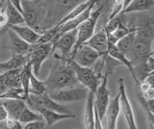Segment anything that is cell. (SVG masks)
I'll use <instances>...</instances> for the list:
<instances>
[{
    "mask_svg": "<svg viewBox=\"0 0 154 129\" xmlns=\"http://www.w3.org/2000/svg\"><path fill=\"white\" fill-rule=\"evenodd\" d=\"M45 84L47 92H49V91H57L72 87L79 83L70 64L65 61L58 60L57 63L51 68L49 74L45 80Z\"/></svg>",
    "mask_w": 154,
    "mask_h": 129,
    "instance_id": "obj_1",
    "label": "cell"
},
{
    "mask_svg": "<svg viewBox=\"0 0 154 129\" xmlns=\"http://www.w3.org/2000/svg\"><path fill=\"white\" fill-rule=\"evenodd\" d=\"M154 39L153 30L150 26L137 28L136 38L129 59L133 66L142 62H146L151 55V45Z\"/></svg>",
    "mask_w": 154,
    "mask_h": 129,
    "instance_id": "obj_2",
    "label": "cell"
},
{
    "mask_svg": "<svg viewBox=\"0 0 154 129\" xmlns=\"http://www.w3.org/2000/svg\"><path fill=\"white\" fill-rule=\"evenodd\" d=\"M102 9H103L102 7H99L98 9L93 11L91 14V16L77 27L76 41H75L73 48H72L69 63L72 60V57L75 54L76 50L78 49L82 45H84L85 42L94 34L96 24H97V21L101 17V14H102Z\"/></svg>",
    "mask_w": 154,
    "mask_h": 129,
    "instance_id": "obj_3",
    "label": "cell"
},
{
    "mask_svg": "<svg viewBox=\"0 0 154 129\" xmlns=\"http://www.w3.org/2000/svg\"><path fill=\"white\" fill-rule=\"evenodd\" d=\"M77 38V28L59 36L52 41V54L57 60L69 63L71 51Z\"/></svg>",
    "mask_w": 154,
    "mask_h": 129,
    "instance_id": "obj_4",
    "label": "cell"
},
{
    "mask_svg": "<svg viewBox=\"0 0 154 129\" xmlns=\"http://www.w3.org/2000/svg\"><path fill=\"white\" fill-rule=\"evenodd\" d=\"M49 97L59 103H71L75 101L86 99L88 97L89 90L83 85H75L72 87L57 90V91H49L47 92Z\"/></svg>",
    "mask_w": 154,
    "mask_h": 129,
    "instance_id": "obj_5",
    "label": "cell"
},
{
    "mask_svg": "<svg viewBox=\"0 0 154 129\" xmlns=\"http://www.w3.org/2000/svg\"><path fill=\"white\" fill-rule=\"evenodd\" d=\"M52 54V42H42V44L32 45L28 51L27 58L28 63L32 66L33 73L35 75L40 74L41 68L48 57Z\"/></svg>",
    "mask_w": 154,
    "mask_h": 129,
    "instance_id": "obj_6",
    "label": "cell"
},
{
    "mask_svg": "<svg viewBox=\"0 0 154 129\" xmlns=\"http://www.w3.org/2000/svg\"><path fill=\"white\" fill-rule=\"evenodd\" d=\"M69 64L74 70V73L78 83L85 86L89 91L95 92V90L97 89L101 81V78L96 74L94 69L91 66H80L73 60H71L69 62Z\"/></svg>",
    "mask_w": 154,
    "mask_h": 129,
    "instance_id": "obj_7",
    "label": "cell"
},
{
    "mask_svg": "<svg viewBox=\"0 0 154 129\" xmlns=\"http://www.w3.org/2000/svg\"><path fill=\"white\" fill-rule=\"evenodd\" d=\"M108 75L104 74L101 78V81L97 89L94 92V108L96 110L101 121H103L106 109L110 101V91L108 89Z\"/></svg>",
    "mask_w": 154,
    "mask_h": 129,
    "instance_id": "obj_8",
    "label": "cell"
},
{
    "mask_svg": "<svg viewBox=\"0 0 154 129\" xmlns=\"http://www.w3.org/2000/svg\"><path fill=\"white\" fill-rule=\"evenodd\" d=\"M118 84H119V93L120 111L122 112L125 119H126L128 128L137 129L138 126L136 123V119H135V115L132 109V105L130 103V100L127 97L126 88H125V83L122 77L119 78Z\"/></svg>",
    "mask_w": 154,
    "mask_h": 129,
    "instance_id": "obj_9",
    "label": "cell"
},
{
    "mask_svg": "<svg viewBox=\"0 0 154 129\" xmlns=\"http://www.w3.org/2000/svg\"><path fill=\"white\" fill-rule=\"evenodd\" d=\"M100 57L101 55L97 51L84 44L76 50L75 54L72 57V60L80 66H93Z\"/></svg>",
    "mask_w": 154,
    "mask_h": 129,
    "instance_id": "obj_10",
    "label": "cell"
},
{
    "mask_svg": "<svg viewBox=\"0 0 154 129\" xmlns=\"http://www.w3.org/2000/svg\"><path fill=\"white\" fill-rule=\"evenodd\" d=\"M85 45H89L91 48L96 50L101 56L108 54L109 41L107 37V33H106L104 28L94 33V34L85 42Z\"/></svg>",
    "mask_w": 154,
    "mask_h": 129,
    "instance_id": "obj_11",
    "label": "cell"
},
{
    "mask_svg": "<svg viewBox=\"0 0 154 129\" xmlns=\"http://www.w3.org/2000/svg\"><path fill=\"white\" fill-rule=\"evenodd\" d=\"M7 33L9 38V45L11 50V55H27L31 45L23 41L16 32L11 28L7 27Z\"/></svg>",
    "mask_w": 154,
    "mask_h": 129,
    "instance_id": "obj_12",
    "label": "cell"
},
{
    "mask_svg": "<svg viewBox=\"0 0 154 129\" xmlns=\"http://www.w3.org/2000/svg\"><path fill=\"white\" fill-rule=\"evenodd\" d=\"M35 111L40 113L43 119L46 122V126H52L54 125L55 123L65 121V119H69V118H75L76 116L71 113H60L54 111V110H50V109H46L43 107H38L35 109Z\"/></svg>",
    "mask_w": 154,
    "mask_h": 129,
    "instance_id": "obj_13",
    "label": "cell"
},
{
    "mask_svg": "<svg viewBox=\"0 0 154 129\" xmlns=\"http://www.w3.org/2000/svg\"><path fill=\"white\" fill-rule=\"evenodd\" d=\"M28 5L25 3V1L22 0V7H23V17L25 20V24L30 26L34 29H38V25H40L41 20V9L37 7L36 5H32L31 1L27 0ZM38 31V30H37Z\"/></svg>",
    "mask_w": 154,
    "mask_h": 129,
    "instance_id": "obj_14",
    "label": "cell"
},
{
    "mask_svg": "<svg viewBox=\"0 0 154 129\" xmlns=\"http://www.w3.org/2000/svg\"><path fill=\"white\" fill-rule=\"evenodd\" d=\"M120 113V104H119V93L115 97L110 99L109 104L106 109L104 118L107 121V128L116 129L117 128L118 118Z\"/></svg>",
    "mask_w": 154,
    "mask_h": 129,
    "instance_id": "obj_15",
    "label": "cell"
},
{
    "mask_svg": "<svg viewBox=\"0 0 154 129\" xmlns=\"http://www.w3.org/2000/svg\"><path fill=\"white\" fill-rule=\"evenodd\" d=\"M9 28H11L13 31H14L21 38L23 41H25L28 42L29 45H35L38 42V41L40 40V38L42 36V33L37 31L34 28L28 26L27 24H18V25H12L8 26Z\"/></svg>",
    "mask_w": 154,
    "mask_h": 129,
    "instance_id": "obj_16",
    "label": "cell"
},
{
    "mask_svg": "<svg viewBox=\"0 0 154 129\" xmlns=\"http://www.w3.org/2000/svg\"><path fill=\"white\" fill-rule=\"evenodd\" d=\"M108 54L110 56H112L113 58H115L116 60L119 61L120 63H122V65L126 66V68L129 69L130 73H131V76H132V78L134 79L135 83H136L137 86H138L140 84V82H139V80L137 79L136 75H135L134 66H133L132 62L130 61V59L128 58V57L124 53H122V52L117 47V45H114V44H110V42H109V47H108Z\"/></svg>",
    "mask_w": 154,
    "mask_h": 129,
    "instance_id": "obj_17",
    "label": "cell"
},
{
    "mask_svg": "<svg viewBox=\"0 0 154 129\" xmlns=\"http://www.w3.org/2000/svg\"><path fill=\"white\" fill-rule=\"evenodd\" d=\"M1 102L5 109L7 110L9 117L16 119L19 118V116H20L23 109L27 106V104L24 100L16 98H3L1 99Z\"/></svg>",
    "mask_w": 154,
    "mask_h": 129,
    "instance_id": "obj_18",
    "label": "cell"
},
{
    "mask_svg": "<svg viewBox=\"0 0 154 129\" xmlns=\"http://www.w3.org/2000/svg\"><path fill=\"white\" fill-rule=\"evenodd\" d=\"M154 9V0H132L120 13V15H126L137 12H144Z\"/></svg>",
    "mask_w": 154,
    "mask_h": 129,
    "instance_id": "obj_19",
    "label": "cell"
},
{
    "mask_svg": "<svg viewBox=\"0 0 154 129\" xmlns=\"http://www.w3.org/2000/svg\"><path fill=\"white\" fill-rule=\"evenodd\" d=\"M27 55H12L8 61L0 63V74L8 70L22 69L27 64Z\"/></svg>",
    "mask_w": 154,
    "mask_h": 129,
    "instance_id": "obj_20",
    "label": "cell"
},
{
    "mask_svg": "<svg viewBox=\"0 0 154 129\" xmlns=\"http://www.w3.org/2000/svg\"><path fill=\"white\" fill-rule=\"evenodd\" d=\"M85 108V126L88 129H94V92L89 91L88 97L86 98Z\"/></svg>",
    "mask_w": 154,
    "mask_h": 129,
    "instance_id": "obj_21",
    "label": "cell"
},
{
    "mask_svg": "<svg viewBox=\"0 0 154 129\" xmlns=\"http://www.w3.org/2000/svg\"><path fill=\"white\" fill-rule=\"evenodd\" d=\"M6 1H7V4H6V9H5V13H6L7 18H8L6 27L12 26V25L25 24V20H24L22 14L13 5L10 0H6Z\"/></svg>",
    "mask_w": 154,
    "mask_h": 129,
    "instance_id": "obj_22",
    "label": "cell"
},
{
    "mask_svg": "<svg viewBox=\"0 0 154 129\" xmlns=\"http://www.w3.org/2000/svg\"><path fill=\"white\" fill-rule=\"evenodd\" d=\"M136 31H137V28H134L132 31H130L128 34L122 37V39L116 44L118 48L122 51V53L126 55L128 58L130 57V54H131V51L133 48L135 38H136Z\"/></svg>",
    "mask_w": 154,
    "mask_h": 129,
    "instance_id": "obj_23",
    "label": "cell"
},
{
    "mask_svg": "<svg viewBox=\"0 0 154 129\" xmlns=\"http://www.w3.org/2000/svg\"><path fill=\"white\" fill-rule=\"evenodd\" d=\"M32 73V66L27 62V64L20 69V73H19V81H20L21 88L27 95L29 94V83H30V77Z\"/></svg>",
    "mask_w": 154,
    "mask_h": 129,
    "instance_id": "obj_24",
    "label": "cell"
},
{
    "mask_svg": "<svg viewBox=\"0 0 154 129\" xmlns=\"http://www.w3.org/2000/svg\"><path fill=\"white\" fill-rule=\"evenodd\" d=\"M45 92H47V89L45 81L40 80L37 75L32 73L30 77V83H29V94H42Z\"/></svg>",
    "mask_w": 154,
    "mask_h": 129,
    "instance_id": "obj_25",
    "label": "cell"
},
{
    "mask_svg": "<svg viewBox=\"0 0 154 129\" xmlns=\"http://www.w3.org/2000/svg\"><path fill=\"white\" fill-rule=\"evenodd\" d=\"M133 29H134V28H129L127 26H125L122 22V23H120V25L114 32L107 33V37H108L109 42H110V44L116 45L120 39H122V37H124L126 34H128V33L130 31H132Z\"/></svg>",
    "mask_w": 154,
    "mask_h": 129,
    "instance_id": "obj_26",
    "label": "cell"
},
{
    "mask_svg": "<svg viewBox=\"0 0 154 129\" xmlns=\"http://www.w3.org/2000/svg\"><path fill=\"white\" fill-rule=\"evenodd\" d=\"M38 119H43L42 115L37 111H34V110L31 109L29 106H26L23 109V111L21 112L18 121L24 125V124H26L28 122L38 121Z\"/></svg>",
    "mask_w": 154,
    "mask_h": 129,
    "instance_id": "obj_27",
    "label": "cell"
},
{
    "mask_svg": "<svg viewBox=\"0 0 154 129\" xmlns=\"http://www.w3.org/2000/svg\"><path fill=\"white\" fill-rule=\"evenodd\" d=\"M123 8H124V0H114L112 9H111V12L108 17V20L120 15V13L123 10Z\"/></svg>",
    "mask_w": 154,
    "mask_h": 129,
    "instance_id": "obj_28",
    "label": "cell"
},
{
    "mask_svg": "<svg viewBox=\"0 0 154 129\" xmlns=\"http://www.w3.org/2000/svg\"><path fill=\"white\" fill-rule=\"evenodd\" d=\"M45 127L47 126L45 119H38L24 124L23 129H45Z\"/></svg>",
    "mask_w": 154,
    "mask_h": 129,
    "instance_id": "obj_29",
    "label": "cell"
},
{
    "mask_svg": "<svg viewBox=\"0 0 154 129\" xmlns=\"http://www.w3.org/2000/svg\"><path fill=\"white\" fill-rule=\"evenodd\" d=\"M5 123H6V126L9 129H23V126H24L18 119H16L11 117H8L6 118Z\"/></svg>",
    "mask_w": 154,
    "mask_h": 129,
    "instance_id": "obj_30",
    "label": "cell"
},
{
    "mask_svg": "<svg viewBox=\"0 0 154 129\" xmlns=\"http://www.w3.org/2000/svg\"><path fill=\"white\" fill-rule=\"evenodd\" d=\"M7 22L8 18L6 13H5V10H0V28L7 26Z\"/></svg>",
    "mask_w": 154,
    "mask_h": 129,
    "instance_id": "obj_31",
    "label": "cell"
},
{
    "mask_svg": "<svg viewBox=\"0 0 154 129\" xmlns=\"http://www.w3.org/2000/svg\"><path fill=\"white\" fill-rule=\"evenodd\" d=\"M144 112L146 114V117H147V119H148V123L149 125H150V128H154V114L151 113L147 108H143Z\"/></svg>",
    "mask_w": 154,
    "mask_h": 129,
    "instance_id": "obj_32",
    "label": "cell"
},
{
    "mask_svg": "<svg viewBox=\"0 0 154 129\" xmlns=\"http://www.w3.org/2000/svg\"><path fill=\"white\" fill-rule=\"evenodd\" d=\"M8 117H9V114L7 112V110L5 109V107L1 103V105H0V122L5 121Z\"/></svg>",
    "mask_w": 154,
    "mask_h": 129,
    "instance_id": "obj_33",
    "label": "cell"
},
{
    "mask_svg": "<svg viewBox=\"0 0 154 129\" xmlns=\"http://www.w3.org/2000/svg\"><path fill=\"white\" fill-rule=\"evenodd\" d=\"M13 5L23 15V7H22V0H10Z\"/></svg>",
    "mask_w": 154,
    "mask_h": 129,
    "instance_id": "obj_34",
    "label": "cell"
},
{
    "mask_svg": "<svg viewBox=\"0 0 154 129\" xmlns=\"http://www.w3.org/2000/svg\"><path fill=\"white\" fill-rule=\"evenodd\" d=\"M142 94L143 95V97L146 98V99H152V98H154V88L151 87L150 89H148L146 92L143 93Z\"/></svg>",
    "mask_w": 154,
    "mask_h": 129,
    "instance_id": "obj_35",
    "label": "cell"
},
{
    "mask_svg": "<svg viewBox=\"0 0 154 129\" xmlns=\"http://www.w3.org/2000/svg\"><path fill=\"white\" fill-rule=\"evenodd\" d=\"M150 56L154 57V39L152 41V45H151V55Z\"/></svg>",
    "mask_w": 154,
    "mask_h": 129,
    "instance_id": "obj_36",
    "label": "cell"
},
{
    "mask_svg": "<svg viewBox=\"0 0 154 129\" xmlns=\"http://www.w3.org/2000/svg\"><path fill=\"white\" fill-rule=\"evenodd\" d=\"M5 0H0V10H2V8L4 7Z\"/></svg>",
    "mask_w": 154,
    "mask_h": 129,
    "instance_id": "obj_37",
    "label": "cell"
},
{
    "mask_svg": "<svg viewBox=\"0 0 154 129\" xmlns=\"http://www.w3.org/2000/svg\"><path fill=\"white\" fill-rule=\"evenodd\" d=\"M29 1H33V2H35V1H36V0H29Z\"/></svg>",
    "mask_w": 154,
    "mask_h": 129,
    "instance_id": "obj_38",
    "label": "cell"
},
{
    "mask_svg": "<svg viewBox=\"0 0 154 129\" xmlns=\"http://www.w3.org/2000/svg\"><path fill=\"white\" fill-rule=\"evenodd\" d=\"M1 103H2V102H1V98H0V105H1Z\"/></svg>",
    "mask_w": 154,
    "mask_h": 129,
    "instance_id": "obj_39",
    "label": "cell"
}]
</instances>
